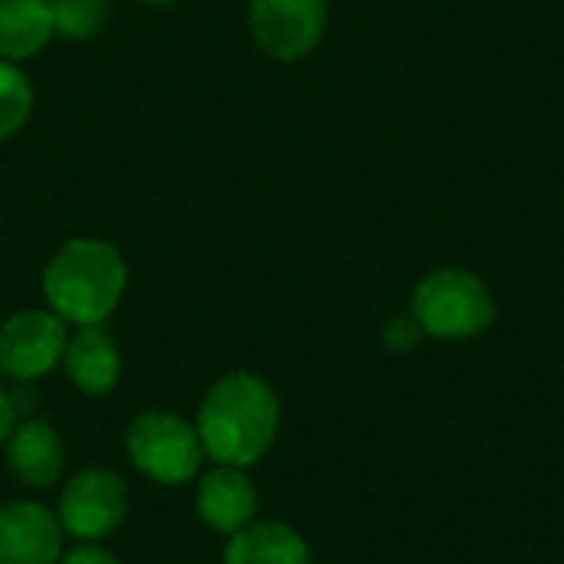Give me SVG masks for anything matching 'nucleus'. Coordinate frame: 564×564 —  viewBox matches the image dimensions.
<instances>
[{
	"instance_id": "nucleus-1",
	"label": "nucleus",
	"mask_w": 564,
	"mask_h": 564,
	"mask_svg": "<svg viewBox=\"0 0 564 564\" xmlns=\"http://www.w3.org/2000/svg\"><path fill=\"white\" fill-rule=\"evenodd\" d=\"M281 406L274 390L254 373L221 377L198 406V440L218 466H254L274 443Z\"/></svg>"
},
{
	"instance_id": "nucleus-2",
	"label": "nucleus",
	"mask_w": 564,
	"mask_h": 564,
	"mask_svg": "<svg viewBox=\"0 0 564 564\" xmlns=\"http://www.w3.org/2000/svg\"><path fill=\"white\" fill-rule=\"evenodd\" d=\"M126 291V261L102 238L66 241L43 268V297L56 317L86 327L102 324Z\"/></svg>"
},
{
	"instance_id": "nucleus-3",
	"label": "nucleus",
	"mask_w": 564,
	"mask_h": 564,
	"mask_svg": "<svg viewBox=\"0 0 564 564\" xmlns=\"http://www.w3.org/2000/svg\"><path fill=\"white\" fill-rule=\"evenodd\" d=\"M410 314L426 337L473 340L492 327L496 297L479 274L466 268H436L413 288Z\"/></svg>"
},
{
	"instance_id": "nucleus-4",
	"label": "nucleus",
	"mask_w": 564,
	"mask_h": 564,
	"mask_svg": "<svg viewBox=\"0 0 564 564\" xmlns=\"http://www.w3.org/2000/svg\"><path fill=\"white\" fill-rule=\"evenodd\" d=\"M126 449L132 466L162 486H182L198 476L205 449L195 423L172 410H145L126 430Z\"/></svg>"
},
{
	"instance_id": "nucleus-5",
	"label": "nucleus",
	"mask_w": 564,
	"mask_h": 564,
	"mask_svg": "<svg viewBox=\"0 0 564 564\" xmlns=\"http://www.w3.org/2000/svg\"><path fill=\"white\" fill-rule=\"evenodd\" d=\"M251 36L271 59L294 63L317 50L327 30V0H251Z\"/></svg>"
},
{
	"instance_id": "nucleus-6",
	"label": "nucleus",
	"mask_w": 564,
	"mask_h": 564,
	"mask_svg": "<svg viewBox=\"0 0 564 564\" xmlns=\"http://www.w3.org/2000/svg\"><path fill=\"white\" fill-rule=\"evenodd\" d=\"M129 509V489L112 469H83L59 492L56 519L66 535L93 542L116 532Z\"/></svg>"
},
{
	"instance_id": "nucleus-7",
	"label": "nucleus",
	"mask_w": 564,
	"mask_h": 564,
	"mask_svg": "<svg viewBox=\"0 0 564 564\" xmlns=\"http://www.w3.org/2000/svg\"><path fill=\"white\" fill-rule=\"evenodd\" d=\"M66 321L53 311H17L0 327V373L30 383L63 364Z\"/></svg>"
},
{
	"instance_id": "nucleus-8",
	"label": "nucleus",
	"mask_w": 564,
	"mask_h": 564,
	"mask_svg": "<svg viewBox=\"0 0 564 564\" xmlns=\"http://www.w3.org/2000/svg\"><path fill=\"white\" fill-rule=\"evenodd\" d=\"M63 525L40 502L0 506V564H56Z\"/></svg>"
},
{
	"instance_id": "nucleus-9",
	"label": "nucleus",
	"mask_w": 564,
	"mask_h": 564,
	"mask_svg": "<svg viewBox=\"0 0 564 564\" xmlns=\"http://www.w3.org/2000/svg\"><path fill=\"white\" fill-rule=\"evenodd\" d=\"M7 466L10 473L30 486V489H50L59 476H63V466H66V449H63V440L59 433L40 420V416H26V420H17V426L10 430L7 443Z\"/></svg>"
},
{
	"instance_id": "nucleus-10",
	"label": "nucleus",
	"mask_w": 564,
	"mask_h": 564,
	"mask_svg": "<svg viewBox=\"0 0 564 564\" xmlns=\"http://www.w3.org/2000/svg\"><path fill=\"white\" fill-rule=\"evenodd\" d=\"M195 509L208 529L221 535H235L238 529L254 522V512H258L254 482L238 466H215L198 482Z\"/></svg>"
},
{
	"instance_id": "nucleus-11",
	"label": "nucleus",
	"mask_w": 564,
	"mask_h": 564,
	"mask_svg": "<svg viewBox=\"0 0 564 564\" xmlns=\"http://www.w3.org/2000/svg\"><path fill=\"white\" fill-rule=\"evenodd\" d=\"M63 367H66L69 383L89 397L112 393L122 373L119 350L112 337L102 330V324H86V327H76V334H69L66 350H63Z\"/></svg>"
},
{
	"instance_id": "nucleus-12",
	"label": "nucleus",
	"mask_w": 564,
	"mask_h": 564,
	"mask_svg": "<svg viewBox=\"0 0 564 564\" xmlns=\"http://www.w3.org/2000/svg\"><path fill=\"white\" fill-rule=\"evenodd\" d=\"M225 564H311V549L291 525L248 522L228 539Z\"/></svg>"
},
{
	"instance_id": "nucleus-13",
	"label": "nucleus",
	"mask_w": 564,
	"mask_h": 564,
	"mask_svg": "<svg viewBox=\"0 0 564 564\" xmlns=\"http://www.w3.org/2000/svg\"><path fill=\"white\" fill-rule=\"evenodd\" d=\"M50 0H0V59H30L50 43Z\"/></svg>"
},
{
	"instance_id": "nucleus-14",
	"label": "nucleus",
	"mask_w": 564,
	"mask_h": 564,
	"mask_svg": "<svg viewBox=\"0 0 564 564\" xmlns=\"http://www.w3.org/2000/svg\"><path fill=\"white\" fill-rule=\"evenodd\" d=\"M33 109V86L17 63L0 59V139H10Z\"/></svg>"
},
{
	"instance_id": "nucleus-15",
	"label": "nucleus",
	"mask_w": 564,
	"mask_h": 564,
	"mask_svg": "<svg viewBox=\"0 0 564 564\" xmlns=\"http://www.w3.org/2000/svg\"><path fill=\"white\" fill-rule=\"evenodd\" d=\"M53 33L66 40H89L106 23V0H50Z\"/></svg>"
},
{
	"instance_id": "nucleus-16",
	"label": "nucleus",
	"mask_w": 564,
	"mask_h": 564,
	"mask_svg": "<svg viewBox=\"0 0 564 564\" xmlns=\"http://www.w3.org/2000/svg\"><path fill=\"white\" fill-rule=\"evenodd\" d=\"M423 327L416 324V317L413 314H397V317H390L387 321V327H383V344L393 350V354H410V350H416L420 344H423Z\"/></svg>"
},
{
	"instance_id": "nucleus-17",
	"label": "nucleus",
	"mask_w": 564,
	"mask_h": 564,
	"mask_svg": "<svg viewBox=\"0 0 564 564\" xmlns=\"http://www.w3.org/2000/svg\"><path fill=\"white\" fill-rule=\"evenodd\" d=\"M59 564H122L109 549H102V545H76V549H69Z\"/></svg>"
},
{
	"instance_id": "nucleus-18",
	"label": "nucleus",
	"mask_w": 564,
	"mask_h": 564,
	"mask_svg": "<svg viewBox=\"0 0 564 564\" xmlns=\"http://www.w3.org/2000/svg\"><path fill=\"white\" fill-rule=\"evenodd\" d=\"M17 420H20V413H17L13 397H10L7 390H0V446L7 443V436H10V430L17 426Z\"/></svg>"
},
{
	"instance_id": "nucleus-19",
	"label": "nucleus",
	"mask_w": 564,
	"mask_h": 564,
	"mask_svg": "<svg viewBox=\"0 0 564 564\" xmlns=\"http://www.w3.org/2000/svg\"><path fill=\"white\" fill-rule=\"evenodd\" d=\"M142 3H172V0H142Z\"/></svg>"
}]
</instances>
